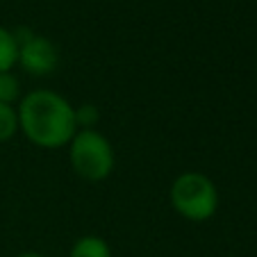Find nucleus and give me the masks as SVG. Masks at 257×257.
I'll return each mask as SVG.
<instances>
[{
  "mask_svg": "<svg viewBox=\"0 0 257 257\" xmlns=\"http://www.w3.org/2000/svg\"><path fill=\"white\" fill-rule=\"evenodd\" d=\"M21 80L14 71H3L0 73V102L7 105H19L21 100Z\"/></svg>",
  "mask_w": 257,
  "mask_h": 257,
  "instance_id": "6e6552de",
  "label": "nucleus"
},
{
  "mask_svg": "<svg viewBox=\"0 0 257 257\" xmlns=\"http://www.w3.org/2000/svg\"><path fill=\"white\" fill-rule=\"evenodd\" d=\"M68 257H114V250L100 234H82L73 241Z\"/></svg>",
  "mask_w": 257,
  "mask_h": 257,
  "instance_id": "39448f33",
  "label": "nucleus"
},
{
  "mask_svg": "<svg viewBox=\"0 0 257 257\" xmlns=\"http://www.w3.org/2000/svg\"><path fill=\"white\" fill-rule=\"evenodd\" d=\"M71 171L84 182H105L116 169V151L109 137L102 135L98 127L78 130L66 146Z\"/></svg>",
  "mask_w": 257,
  "mask_h": 257,
  "instance_id": "7ed1b4c3",
  "label": "nucleus"
},
{
  "mask_svg": "<svg viewBox=\"0 0 257 257\" xmlns=\"http://www.w3.org/2000/svg\"><path fill=\"white\" fill-rule=\"evenodd\" d=\"M19 135V112L16 105L0 102V144L12 141Z\"/></svg>",
  "mask_w": 257,
  "mask_h": 257,
  "instance_id": "0eeeda50",
  "label": "nucleus"
},
{
  "mask_svg": "<svg viewBox=\"0 0 257 257\" xmlns=\"http://www.w3.org/2000/svg\"><path fill=\"white\" fill-rule=\"evenodd\" d=\"M169 203L180 218L189 223H207L221 207V194L207 173L182 171L169 187Z\"/></svg>",
  "mask_w": 257,
  "mask_h": 257,
  "instance_id": "f03ea898",
  "label": "nucleus"
},
{
  "mask_svg": "<svg viewBox=\"0 0 257 257\" xmlns=\"http://www.w3.org/2000/svg\"><path fill=\"white\" fill-rule=\"evenodd\" d=\"M75 123H78V130H93L100 123V109L93 102L75 105Z\"/></svg>",
  "mask_w": 257,
  "mask_h": 257,
  "instance_id": "1a4fd4ad",
  "label": "nucleus"
},
{
  "mask_svg": "<svg viewBox=\"0 0 257 257\" xmlns=\"http://www.w3.org/2000/svg\"><path fill=\"white\" fill-rule=\"evenodd\" d=\"M16 55H19V41H16L14 30L0 25V73L14 71Z\"/></svg>",
  "mask_w": 257,
  "mask_h": 257,
  "instance_id": "423d86ee",
  "label": "nucleus"
},
{
  "mask_svg": "<svg viewBox=\"0 0 257 257\" xmlns=\"http://www.w3.org/2000/svg\"><path fill=\"white\" fill-rule=\"evenodd\" d=\"M14 257H48V255H44V252H39V250H23Z\"/></svg>",
  "mask_w": 257,
  "mask_h": 257,
  "instance_id": "9d476101",
  "label": "nucleus"
},
{
  "mask_svg": "<svg viewBox=\"0 0 257 257\" xmlns=\"http://www.w3.org/2000/svg\"><path fill=\"white\" fill-rule=\"evenodd\" d=\"M19 132L41 151L66 148L78 132L75 105L53 89H32L16 105Z\"/></svg>",
  "mask_w": 257,
  "mask_h": 257,
  "instance_id": "f257e3e1",
  "label": "nucleus"
},
{
  "mask_svg": "<svg viewBox=\"0 0 257 257\" xmlns=\"http://www.w3.org/2000/svg\"><path fill=\"white\" fill-rule=\"evenodd\" d=\"M19 41L16 66L32 78H48L59 66V48L50 37L34 32L30 28L14 30Z\"/></svg>",
  "mask_w": 257,
  "mask_h": 257,
  "instance_id": "20e7f679",
  "label": "nucleus"
}]
</instances>
